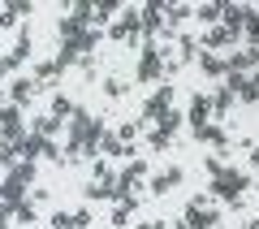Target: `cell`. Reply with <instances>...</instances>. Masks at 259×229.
<instances>
[{"instance_id": "cell-2", "label": "cell", "mask_w": 259, "mask_h": 229, "mask_svg": "<svg viewBox=\"0 0 259 229\" xmlns=\"http://www.w3.org/2000/svg\"><path fill=\"white\" fill-rule=\"evenodd\" d=\"M100 44H104V30H95V26H87V22L61 13V22H56V48H69L74 56H95Z\"/></svg>"}, {"instance_id": "cell-37", "label": "cell", "mask_w": 259, "mask_h": 229, "mask_svg": "<svg viewBox=\"0 0 259 229\" xmlns=\"http://www.w3.org/2000/svg\"><path fill=\"white\" fill-rule=\"evenodd\" d=\"M134 229H160V220H139Z\"/></svg>"}, {"instance_id": "cell-12", "label": "cell", "mask_w": 259, "mask_h": 229, "mask_svg": "<svg viewBox=\"0 0 259 229\" xmlns=\"http://www.w3.org/2000/svg\"><path fill=\"white\" fill-rule=\"evenodd\" d=\"M0 199L9 203V208L26 203V199H30V182H22L18 173H9V169H5V182H0Z\"/></svg>"}, {"instance_id": "cell-5", "label": "cell", "mask_w": 259, "mask_h": 229, "mask_svg": "<svg viewBox=\"0 0 259 229\" xmlns=\"http://www.w3.org/2000/svg\"><path fill=\"white\" fill-rule=\"evenodd\" d=\"M168 112H173V83H160L156 91L143 100V108H139V117H134V121L147 130V126H156L160 117H168Z\"/></svg>"}, {"instance_id": "cell-30", "label": "cell", "mask_w": 259, "mask_h": 229, "mask_svg": "<svg viewBox=\"0 0 259 229\" xmlns=\"http://www.w3.org/2000/svg\"><path fill=\"white\" fill-rule=\"evenodd\" d=\"M13 69H18V61H13L9 52H0V87H5V83H13Z\"/></svg>"}, {"instance_id": "cell-36", "label": "cell", "mask_w": 259, "mask_h": 229, "mask_svg": "<svg viewBox=\"0 0 259 229\" xmlns=\"http://www.w3.org/2000/svg\"><path fill=\"white\" fill-rule=\"evenodd\" d=\"M160 229H186V225H182V216H177V220H160Z\"/></svg>"}, {"instance_id": "cell-35", "label": "cell", "mask_w": 259, "mask_h": 229, "mask_svg": "<svg viewBox=\"0 0 259 229\" xmlns=\"http://www.w3.org/2000/svg\"><path fill=\"white\" fill-rule=\"evenodd\" d=\"M246 156H250V169H255V173H259V143H255V147H250Z\"/></svg>"}, {"instance_id": "cell-9", "label": "cell", "mask_w": 259, "mask_h": 229, "mask_svg": "<svg viewBox=\"0 0 259 229\" xmlns=\"http://www.w3.org/2000/svg\"><path fill=\"white\" fill-rule=\"evenodd\" d=\"M39 95H44V87H39L35 78H30V73H18V78H13V83H9V104H18L22 112H26L30 104L39 100Z\"/></svg>"}, {"instance_id": "cell-10", "label": "cell", "mask_w": 259, "mask_h": 229, "mask_svg": "<svg viewBox=\"0 0 259 229\" xmlns=\"http://www.w3.org/2000/svg\"><path fill=\"white\" fill-rule=\"evenodd\" d=\"M199 48H203V52H233V48H238V35H233L229 26H207L203 35H199Z\"/></svg>"}, {"instance_id": "cell-34", "label": "cell", "mask_w": 259, "mask_h": 229, "mask_svg": "<svg viewBox=\"0 0 259 229\" xmlns=\"http://www.w3.org/2000/svg\"><path fill=\"white\" fill-rule=\"evenodd\" d=\"M48 199H52L48 186H30V203H48Z\"/></svg>"}, {"instance_id": "cell-4", "label": "cell", "mask_w": 259, "mask_h": 229, "mask_svg": "<svg viewBox=\"0 0 259 229\" xmlns=\"http://www.w3.org/2000/svg\"><path fill=\"white\" fill-rule=\"evenodd\" d=\"M164 78H168L164 56L156 52V44H147L139 56H134V83H139V87H160Z\"/></svg>"}, {"instance_id": "cell-23", "label": "cell", "mask_w": 259, "mask_h": 229, "mask_svg": "<svg viewBox=\"0 0 259 229\" xmlns=\"http://www.w3.org/2000/svg\"><path fill=\"white\" fill-rule=\"evenodd\" d=\"M143 143H147V151H173V134H164L160 126L143 130Z\"/></svg>"}, {"instance_id": "cell-25", "label": "cell", "mask_w": 259, "mask_h": 229, "mask_svg": "<svg viewBox=\"0 0 259 229\" xmlns=\"http://www.w3.org/2000/svg\"><path fill=\"white\" fill-rule=\"evenodd\" d=\"M194 22H199V26H221V5H216V0H207V5H194Z\"/></svg>"}, {"instance_id": "cell-14", "label": "cell", "mask_w": 259, "mask_h": 229, "mask_svg": "<svg viewBox=\"0 0 259 229\" xmlns=\"http://www.w3.org/2000/svg\"><path fill=\"white\" fill-rule=\"evenodd\" d=\"M30 52H35V30H30V26H18V30H13V44H9V56H13L18 65H26Z\"/></svg>"}, {"instance_id": "cell-18", "label": "cell", "mask_w": 259, "mask_h": 229, "mask_svg": "<svg viewBox=\"0 0 259 229\" xmlns=\"http://www.w3.org/2000/svg\"><path fill=\"white\" fill-rule=\"evenodd\" d=\"M48 117H56V121H61V126H65V121H69V117H74V112H78V100H69V95H65V91H56L52 95V100H48Z\"/></svg>"}, {"instance_id": "cell-17", "label": "cell", "mask_w": 259, "mask_h": 229, "mask_svg": "<svg viewBox=\"0 0 259 229\" xmlns=\"http://www.w3.org/2000/svg\"><path fill=\"white\" fill-rule=\"evenodd\" d=\"M233 108H238V100H233V91L221 83V87L212 91V121H221V126H225V117H229Z\"/></svg>"}, {"instance_id": "cell-27", "label": "cell", "mask_w": 259, "mask_h": 229, "mask_svg": "<svg viewBox=\"0 0 259 229\" xmlns=\"http://www.w3.org/2000/svg\"><path fill=\"white\" fill-rule=\"evenodd\" d=\"M199 169H203V177L212 182V177H216V173L225 169V156H216V151H203V160H199Z\"/></svg>"}, {"instance_id": "cell-13", "label": "cell", "mask_w": 259, "mask_h": 229, "mask_svg": "<svg viewBox=\"0 0 259 229\" xmlns=\"http://www.w3.org/2000/svg\"><path fill=\"white\" fill-rule=\"evenodd\" d=\"M30 78H35L39 87H56V83L65 78V69L56 65V56H44V61H35V65H30Z\"/></svg>"}, {"instance_id": "cell-26", "label": "cell", "mask_w": 259, "mask_h": 229, "mask_svg": "<svg viewBox=\"0 0 259 229\" xmlns=\"http://www.w3.org/2000/svg\"><path fill=\"white\" fill-rule=\"evenodd\" d=\"M35 220H39V208H35V203H18V208H13V225H18V229H30V225H35Z\"/></svg>"}, {"instance_id": "cell-31", "label": "cell", "mask_w": 259, "mask_h": 229, "mask_svg": "<svg viewBox=\"0 0 259 229\" xmlns=\"http://www.w3.org/2000/svg\"><path fill=\"white\" fill-rule=\"evenodd\" d=\"M18 22H22V18H18V13L9 9V5L0 9V30H18Z\"/></svg>"}, {"instance_id": "cell-29", "label": "cell", "mask_w": 259, "mask_h": 229, "mask_svg": "<svg viewBox=\"0 0 259 229\" xmlns=\"http://www.w3.org/2000/svg\"><path fill=\"white\" fill-rule=\"evenodd\" d=\"M78 69H82V83H87V87L100 83V65H95V56H82V61H78Z\"/></svg>"}, {"instance_id": "cell-22", "label": "cell", "mask_w": 259, "mask_h": 229, "mask_svg": "<svg viewBox=\"0 0 259 229\" xmlns=\"http://www.w3.org/2000/svg\"><path fill=\"white\" fill-rule=\"evenodd\" d=\"M246 13H250V5H221V26H229L233 35H238L242 22H246Z\"/></svg>"}, {"instance_id": "cell-3", "label": "cell", "mask_w": 259, "mask_h": 229, "mask_svg": "<svg viewBox=\"0 0 259 229\" xmlns=\"http://www.w3.org/2000/svg\"><path fill=\"white\" fill-rule=\"evenodd\" d=\"M221 220H225V212L216 208L207 195H194V199L182 208V225H186V229H216Z\"/></svg>"}, {"instance_id": "cell-16", "label": "cell", "mask_w": 259, "mask_h": 229, "mask_svg": "<svg viewBox=\"0 0 259 229\" xmlns=\"http://www.w3.org/2000/svg\"><path fill=\"white\" fill-rule=\"evenodd\" d=\"M186 22H194V9H190V5H177V0H173V5H164V26H168V35H182Z\"/></svg>"}, {"instance_id": "cell-32", "label": "cell", "mask_w": 259, "mask_h": 229, "mask_svg": "<svg viewBox=\"0 0 259 229\" xmlns=\"http://www.w3.org/2000/svg\"><path fill=\"white\" fill-rule=\"evenodd\" d=\"M9 9H13V13H18V18H22V22H26V18H35V5H30V0H18V5H9Z\"/></svg>"}, {"instance_id": "cell-38", "label": "cell", "mask_w": 259, "mask_h": 229, "mask_svg": "<svg viewBox=\"0 0 259 229\" xmlns=\"http://www.w3.org/2000/svg\"><path fill=\"white\" fill-rule=\"evenodd\" d=\"M0 182H5V169H0Z\"/></svg>"}, {"instance_id": "cell-6", "label": "cell", "mask_w": 259, "mask_h": 229, "mask_svg": "<svg viewBox=\"0 0 259 229\" xmlns=\"http://www.w3.org/2000/svg\"><path fill=\"white\" fill-rule=\"evenodd\" d=\"M182 182H186V169L177 165V160H168L160 173H151V177H147V195H151V199H164V195H173Z\"/></svg>"}, {"instance_id": "cell-11", "label": "cell", "mask_w": 259, "mask_h": 229, "mask_svg": "<svg viewBox=\"0 0 259 229\" xmlns=\"http://www.w3.org/2000/svg\"><path fill=\"white\" fill-rule=\"evenodd\" d=\"M194 69L203 73L207 83H225L229 65H225V56H216V52H203V48H199V56H194Z\"/></svg>"}, {"instance_id": "cell-8", "label": "cell", "mask_w": 259, "mask_h": 229, "mask_svg": "<svg viewBox=\"0 0 259 229\" xmlns=\"http://www.w3.org/2000/svg\"><path fill=\"white\" fill-rule=\"evenodd\" d=\"M186 126H190V134L199 126H207L212 121V91H190V100H186Z\"/></svg>"}, {"instance_id": "cell-1", "label": "cell", "mask_w": 259, "mask_h": 229, "mask_svg": "<svg viewBox=\"0 0 259 229\" xmlns=\"http://www.w3.org/2000/svg\"><path fill=\"white\" fill-rule=\"evenodd\" d=\"M250 186H255V177H250V173L225 165L221 173L207 182V199H212V203H225L229 212H242V208H246V190H250Z\"/></svg>"}, {"instance_id": "cell-19", "label": "cell", "mask_w": 259, "mask_h": 229, "mask_svg": "<svg viewBox=\"0 0 259 229\" xmlns=\"http://www.w3.org/2000/svg\"><path fill=\"white\" fill-rule=\"evenodd\" d=\"M173 56H177V65H194V56H199V35H177L173 39Z\"/></svg>"}, {"instance_id": "cell-33", "label": "cell", "mask_w": 259, "mask_h": 229, "mask_svg": "<svg viewBox=\"0 0 259 229\" xmlns=\"http://www.w3.org/2000/svg\"><path fill=\"white\" fill-rule=\"evenodd\" d=\"M52 229H69V208H56L52 212Z\"/></svg>"}, {"instance_id": "cell-28", "label": "cell", "mask_w": 259, "mask_h": 229, "mask_svg": "<svg viewBox=\"0 0 259 229\" xmlns=\"http://www.w3.org/2000/svg\"><path fill=\"white\" fill-rule=\"evenodd\" d=\"M91 225H95L91 208H69V229H91Z\"/></svg>"}, {"instance_id": "cell-15", "label": "cell", "mask_w": 259, "mask_h": 229, "mask_svg": "<svg viewBox=\"0 0 259 229\" xmlns=\"http://www.w3.org/2000/svg\"><path fill=\"white\" fill-rule=\"evenodd\" d=\"M134 212H139L134 199H112L108 203V225L112 229H130V225H134Z\"/></svg>"}, {"instance_id": "cell-20", "label": "cell", "mask_w": 259, "mask_h": 229, "mask_svg": "<svg viewBox=\"0 0 259 229\" xmlns=\"http://www.w3.org/2000/svg\"><path fill=\"white\" fill-rule=\"evenodd\" d=\"M238 44L250 48V52H259V9L246 13V22H242V30H238Z\"/></svg>"}, {"instance_id": "cell-24", "label": "cell", "mask_w": 259, "mask_h": 229, "mask_svg": "<svg viewBox=\"0 0 259 229\" xmlns=\"http://www.w3.org/2000/svg\"><path fill=\"white\" fill-rule=\"evenodd\" d=\"M100 91L108 95V100H125V95H130V83H125V78H121V73H104Z\"/></svg>"}, {"instance_id": "cell-7", "label": "cell", "mask_w": 259, "mask_h": 229, "mask_svg": "<svg viewBox=\"0 0 259 229\" xmlns=\"http://www.w3.org/2000/svg\"><path fill=\"white\" fill-rule=\"evenodd\" d=\"M194 143L199 147H207V151H216V156H225L233 147V138H229V130L221 126V121H207V126H199L194 130Z\"/></svg>"}, {"instance_id": "cell-21", "label": "cell", "mask_w": 259, "mask_h": 229, "mask_svg": "<svg viewBox=\"0 0 259 229\" xmlns=\"http://www.w3.org/2000/svg\"><path fill=\"white\" fill-rule=\"evenodd\" d=\"M112 134H117V143L125 147V151H134V156H139V134H143V126H139V121H121V126L112 130Z\"/></svg>"}]
</instances>
